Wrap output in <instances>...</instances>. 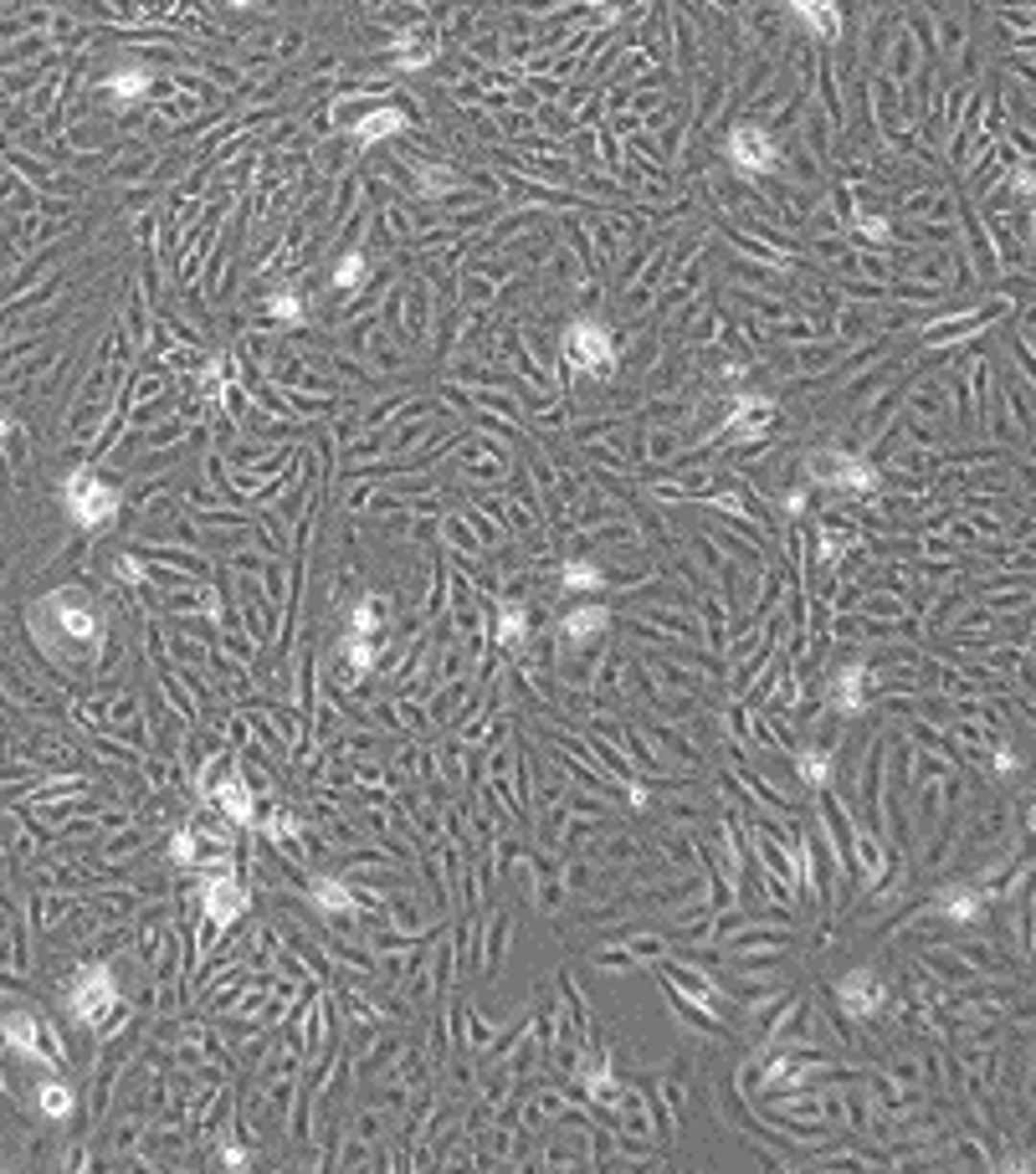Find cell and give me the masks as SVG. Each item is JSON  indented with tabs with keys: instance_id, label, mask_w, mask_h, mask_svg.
<instances>
[{
	"instance_id": "obj_1",
	"label": "cell",
	"mask_w": 1036,
	"mask_h": 1174,
	"mask_svg": "<svg viewBox=\"0 0 1036 1174\" xmlns=\"http://www.w3.org/2000/svg\"><path fill=\"white\" fill-rule=\"evenodd\" d=\"M32 636L41 642L47 657L87 672V667L103 657V636H108V626H103L98 600L87 596L82 585H62V590H52V596H41L32 605Z\"/></svg>"
},
{
	"instance_id": "obj_2",
	"label": "cell",
	"mask_w": 1036,
	"mask_h": 1174,
	"mask_svg": "<svg viewBox=\"0 0 1036 1174\" xmlns=\"http://www.w3.org/2000/svg\"><path fill=\"white\" fill-rule=\"evenodd\" d=\"M118 508H124V498H118V487L108 478H98L93 467H72L62 478V513L78 524L82 533H103L113 528Z\"/></svg>"
},
{
	"instance_id": "obj_3",
	"label": "cell",
	"mask_w": 1036,
	"mask_h": 1174,
	"mask_svg": "<svg viewBox=\"0 0 1036 1174\" xmlns=\"http://www.w3.org/2000/svg\"><path fill=\"white\" fill-rule=\"evenodd\" d=\"M118 1005H124V990H118V979L108 964H82L78 974H72L67 985V1016L87 1025V1031H98V1025H108L118 1016Z\"/></svg>"
},
{
	"instance_id": "obj_4",
	"label": "cell",
	"mask_w": 1036,
	"mask_h": 1174,
	"mask_svg": "<svg viewBox=\"0 0 1036 1174\" xmlns=\"http://www.w3.org/2000/svg\"><path fill=\"white\" fill-rule=\"evenodd\" d=\"M559 349H565V364L580 369V375H611L616 369V334L605 318H570L565 334H559Z\"/></svg>"
},
{
	"instance_id": "obj_5",
	"label": "cell",
	"mask_w": 1036,
	"mask_h": 1174,
	"mask_svg": "<svg viewBox=\"0 0 1036 1174\" xmlns=\"http://www.w3.org/2000/svg\"><path fill=\"white\" fill-rule=\"evenodd\" d=\"M811 478L836 487V493H872V487H878V467L857 452L821 447V452H811Z\"/></svg>"
},
{
	"instance_id": "obj_6",
	"label": "cell",
	"mask_w": 1036,
	"mask_h": 1174,
	"mask_svg": "<svg viewBox=\"0 0 1036 1174\" xmlns=\"http://www.w3.org/2000/svg\"><path fill=\"white\" fill-rule=\"evenodd\" d=\"M723 159H729L739 175H769L775 159H780V150H775V139H769L760 124H734L729 139H723Z\"/></svg>"
},
{
	"instance_id": "obj_7",
	"label": "cell",
	"mask_w": 1036,
	"mask_h": 1174,
	"mask_svg": "<svg viewBox=\"0 0 1036 1174\" xmlns=\"http://www.w3.org/2000/svg\"><path fill=\"white\" fill-rule=\"evenodd\" d=\"M200 908H205V924L211 928H231L236 918L247 913V887L236 882L231 872H211L200 882Z\"/></svg>"
},
{
	"instance_id": "obj_8",
	"label": "cell",
	"mask_w": 1036,
	"mask_h": 1174,
	"mask_svg": "<svg viewBox=\"0 0 1036 1174\" xmlns=\"http://www.w3.org/2000/svg\"><path fill=\"white\" fill-rule=\"evenodd\" d=\"M883 1000H887V985H883V974L878 970H847L836 979V1005L847 1010L852 1021H867V1016H878L883 1010Z\"/></svg>"
},
{
	"instance_id": "obj_9",
	"label": "cell",
	"mask_w": 1036,
	"mask_h": 1174,
	"mask_svg": "<svg viewBox=\"0 0 1036 1174\" xmlns=\"http://www.w3.org/2000/svg\"><path fill=\"white\" fill-rule=\"evenodd\" d=\"M0 1031H6V1042H11V1051H16L21 1062H47L52 1067L47 1036H41V1021L32 1016V1010H6V1016H0Z\"/></svg>"
},
{
	"instance_id": "obj_10",
	"label": "cell",
	"mask_w": 1036,
	"mask_h": 1174,
	"mask_svg": "<svg viewBox=\"0 0 1036 1174\" xmlns=\"http://www.w3.org/2000/svg\"><path fill=\"white\" fill-rule=\"evenodd\" d=\"M406 129H411V118L401 108H369L365 118L349 124V139L360 144V150H375V144H385V139H401Z\"/></svg>"
},
{
	"instance_id": "obj_11",
	"label": "cell",
	"mask_w": 1036,
	"mask_h": 1174,
	"mask_svg": "<svg viewBox=\"0 0 1036 1174\" xmlns=\"http://www.w3.org/2000/svg\"><path fill=\"white\" fill-rule=\"evenodd\" d=\"M308 903H314V913L323 918V924H349L354 908H360L339 877H314V882H308Z\"/></svg>"
},
{
	"instance_id": "obj_12",
	"label": "cell",
	"mask_w": 1036,
	"mask_h": 1174,
	"mask_svg": "<svg viewBox=\"0 0 1036 1174\" xmlns=\"http://www.w3.org/2000/svg\"><path fill=\"white\" fill-rule=\"evenodd\" d=\"M867 682H872L867 667H862V662H847V667H841V672L832 677V708L847 713V718L867 713Z\"/></svg>"
},
{
	"instance_id": "obj_13",
	"label": "cell",
	"mask_w": 1036,
	"mask_h": 1174,
	"mask_svg": "<svg viewBox=\"0 0 1036 1174\" xmlns=\"http://www.w3.org/2000/svg\"><path fill=\"white\" fill-rule=\"evenodd\" d=\"M211 806L226 815V821H236V826L257 821V800H251V785L242 775H226L221 785H211Z\"/></svg>"
},
{
	"instance_id": "obj_14",
	"label": "cell",
	"mask_w": 1036,
	"mask_h": 1174,
	"mask_svg": "<svg viewBox=\"0 0 1036 1174\" xmlns=\"http://www.w3.org/2000/svg\"><path fill=\"white\" fill-rule=\"evenodd\" d=\"M605 626H611V611L596 605V600H585V605H575V611L559 621V636H565L570 646H590L596 636H605Z\"/></svg>"
},
{
	"instance_id": "obj_15",
	"label": "cell",
	"mask_w": 1036,
	"mask_h": 1174,
	"mask_svg": "<svg viewBox=\"0 0 1036 1174\" xmlns=\"http://www.w3.org/2000/svg\"><path fill=\"white\" fill-rule=\"evenodd\" d=\"M150 67H134V62H129V67H118V72H108V78H103V93H108V103H113V108H134V103H144V98H150Z\"/></svg>"
},
{
	"instance_id": "obj_16",
	"label": "cell",
	"mask_w": 1036,
	"mask_h": 1174,
	"mask_svg": "<svg viewBox=\"0 0 1036 1174\" xmlns=\"http://www.w3.org/2000/svg\"><path fill=\"white\" fill-rule=\"evenodd\" d=\"M769 421H775V400H769V395H739L729 426H723V436H754V431H765Z\"/></svg>"
},
{
	"instance_id": "obj_17",
	"label": "cell",
	"mask_w": 1036,
	"mask_h": 1174,
	"mask_svg": "<svg viewBox=\"0 0 1036 1174\" xmlns=\"http://www.w3.org/2000/svg\"><path fill=\"white\" fill-rule=\"evenodd\" d=\"M32 1103H36L41 1118L62 1123V1118H72V1113H78V1092H72L62 1077H41V1082H36V1092H32Z\"/></svg>"
},
{
	"instance_id": "obj_18",
	"label": "cell",
	"mask_w": 1036,
	"mask_h": 1174,
	"mask_svg": "<svg viewBox=\"0 0 1036 1174\" xmlns=\"http://www.w3.org/2000/svg\"><path fill=\"white\" fill-rule=\"evenodd\" d=\"M939 913L954 918V924H980V918H985V898L975 893L970 882H954V887H944V893H939Z\"/></svg>"
},
{
	"instance_id": "obj_19",
	"label": "cell",
	"mask_w": 1036,
	"mask_h": 1174,
	"mask_svg": "<svg viewBox=\"0 0 1036 1174\" xmlns=\"http://www.w3.org/2000/svg\"><path fill=\"white\" fill-rule=\"evenodd\" d=\"M529 631H534V626H529V605H524V600H508V605L498 611V646L518 651V646L529 642Z\"/></svg>"
},
{
	"instance_id": "obj_20",
	"label": "cell",
	"mask_w": 1036,
	"mask_h": 1174,
	"mask_svg": "<svg viewBox=\"0 0 1036 1174\" xmlns=\"http://www.w3.org/2000/svg\"><path fill=\"white\" fill-rule=\"evenodd\" d=\"M559 585L575 590V596H596V590L605 585V570L596 559H565V570H559Z\"/></svg>"
},
{
	"instance_id": "obj_21",
	"label": "cell",
	"mask_w": 1036,
	"mask_h": 1174,
	"mask_svg": "<svg viewBox=\"0 0 1036 1174\" xmlns=\"http://www.w3.org/2000/svg\"><path fill=\"white\" fill-rule=\"evenodd\" d=\"M339 651H344L349 662V682H360L369 667H375V636H360V631H344V642H339Z\"/></svg>"
},
{
	"instance_id": "obj_22",
	"label": "cell",
	"mask_w": 1036,
	"mask_h": 1174,
	"mask_svg": "<svg viewBox=\"0 0 1036 1174\" xmlns=\"http://www.w3.org/2000/svg\"><path fill=\"white\" fill-rule=\"evenodd\" d=\"M432 36H426V32H406L401 41H395V52H390V62L395 67H406V72H416V67H426V62H432Z\"/></svg>"
},
{
	"instance_id": "obj_23",
	"label": "cell",
	"mask_w": 1036,
	"mask_h": 1174,
	"mask_svg": "<svg viewBox=\"0 0 1036 1174\" xmlns=\"http://www.w3.org/2000/svg\"><path fill=\"white\" fill-rule=\"evenodd\" d=\"M365 282H369V257H365V251H344L339 267H334V288L339 293H360Z\"/></svg>"
},
{
	"instance_id": "obj_24",
	"label": "cell",
	"mask_w": 1036,
	"mask_h": 1174,
	"mask_svg": "<svg viewBox=\"0 0 1036 1174\" xmlns=\"http://www.w3.org/2000/svg\"><path fill=\"white\" fill-rule=\"evenodd\" d=\"M380 626H385V621H380V600H375V596H360V600L349 605V626H344V631L380 636Z\"/></svg>"
},
{
	"instance_id": "obj_25",
	"label": "cell",
	"mask_w": 1036,
	"mask_h": 1174,
	"mask_svg": "<svg viewBox=\"0 0 1036 1174\" xmlns=\"http://www.w3.org/2000/svg\"><path fill=\"white\" fill-rule=\"evenodd\" d=\"M457 185H462V180H457L447 165H421L416 170V190H421V196H452Z\"/></svg>"
},
{
	"instance_id": "obj_26",
	"label": "cell",
	"mask_w": 1036,
	"mask_h": 1174,
	"mask_svg": "<svg viewBox=\"0 0 1036 1174\" xmlns=\"http://www.w3.org/2000/svg\"><path fill=\"white\" fill-rule=\"evenodd\" d=\"M262 308H268V318H277V323H298V318H303V298H298V293H288V288L268 293V298H262Z\"/></svg>"
},
{
	"instance_id": "obj_27",
	"label": "cell",
	"mask_w": 1036,
	"mask_h": 1174,
	"mask_svg": "<svg viewBox=\"0 0 1036 1174\" xmlns=\"http://www.w3.org/2000/svg\"><path fill=\"white\" fill-rule=\"evenodd\" d=\"M795 769H801L806 785H826V775H832V754L826 749H801L795 754Z\"/></svg>"
},
{
	"instance_id": "obj_28",
	"label": "cell",
	"mask_w": 1036,
	"mask_h": 1174,
	"mask_svg": "<svg viewBox=\"0 0 1036 1174\" xmlns=\"http://www.w3.org/2000/svg\"><path fill=\"white\" fill-rule=\"evenodd\" d=\"M170 852H175V861H180V867H196V861H200V846H196V831H180V836H175V841H170Z\"/></svg>"
},
{
	"instance_id": "obj_29",
	"label": "cell",
	"mask_w": 1036,
	"mask_h": 1174,
	"mask_svg": "<svg viewBox=\"0 0 1036 1174\" xmlns=\"http://www.w3.org/2000/svg\"><path fill=\"white\" fill-rule=\"evenodd\" d=\"M585 1088H590V1097H616V1082L605 1072V1062H596V1072H585Z\"/></svg>"
},
{
	"instance_id": "obj_30",
	"label": "cell",
	"mask_w": 1036,
	"mask_h": 1174,
	"mask_svg": "<svg viewBox=\"0 0 1036 1174\" xmlns=\"http://www.w3.org/2000/svg\"><path fill=\"white\" fill-rule=\"evenodd\" d=\"M857 231H862L867 242H887V236H893V226H887V216H857Z\"/></svg>"
},
{
	"instance_id": "obj_31",
	"label": "cell",
	"mask_w": 1036,
	"mask_h": 1174,
	"mask_svg": "<svg viewBox=\"0 0 1036 1174\" xmlns=\"http://www.w3.org/2000/svg\"><path fill=\"white\" fill-rule=\"evenodd\" d=\"M221 1164H226V1169H251V1159H247V1149L226 1143V1149H221Z\"/></svg>"
},
{
	"instance_id": "obj_32",
	"label": "cell",
	"mask_w": 1036,
	"mask_h": 1174,
	"mask_svg": "<svg viewBox=\"0 0 1036 1174\" xmlns=\"http://www.w3.org/2000/svg\"><path fill=\"white\" fill-rule=\"evenodd\" d=\"M268 836H272V841H293V836H298V831H293V821H288V815H272Z\"/></svg>"
},
{
	"instance_id": "obj_33",
	"label": "cell",
	"mask_w": 1036,
	"mask_h": 1174,
	"mask_svg": "<svg viewBox=\"0 0 1036 1174\" xmlns=\"http://www.w3.org/2000/svg\"><path fill=\"white\" fill-rule=\"evenodd\" d=\"M226 6H236V11H247V6H262V0H226Z\"/></svg>"
}]
</instances>
